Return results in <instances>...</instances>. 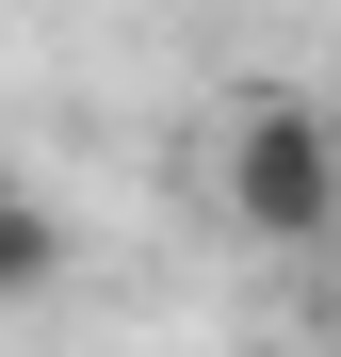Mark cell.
I'll return each mask as SVG.
<instances>
[{
	"mask_svg": "<svg viewBox=\"0 0 341 357\" xmlns=\"http://www.w3.org/2000/svg\"><path fill=\"white\" fill-rule=\"evenodd\" d=\"M211 211L244 227L260 260L325 244V227H341V114H325V98H244V114L211 130Z\"/></svg>",
	"mask_w": 341,
	"mask_h": 357,
	"instance_id": "obj_1",
	"label": "cell"
},
{
	"mask_svg": "<svg viewBox=\"0 0 341 357\" xmlns=\"http://www.w3.org/2000/svg\"><path fill=\"white\" fill-rule=\"evenodd\" d=\"M66 292V211H49V178L0 162V309H49Z\"/></svg>",
	"mask_w": 341,
	"mask_h": 357,
	"instance_id": "obj_2",
	"label": "cell"
}]
</instances>
